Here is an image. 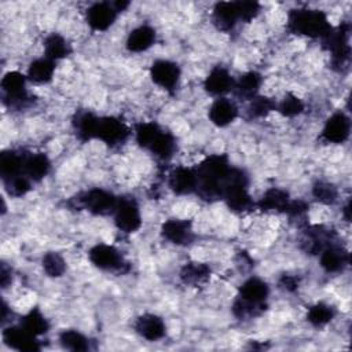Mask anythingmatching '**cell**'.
Returning <instances> with one entry per match:
<instances>
[{
    "label": "cell",
    "instance_id": "obj_15",
    "mask_svg": "<svg viewBox=\"0 0 352 352\" xmlns=\"http://www.w3.org/2000/svg\"><path fill=\"white\" fill-rule=\"evenodd\" d=\"M168 184L172 191L180 195L197 191L198 188L197 170L187 166H177L169 173Z\"/></svg>",
    "mask_w": 352,
    "mask_h": 352
},
{
    "label": "cell",
    "instance_id": "obj_20",
    "mask_svg": "<svg viewBox=\"0 0 352 352\" xmlns=\"http://www.w3.org/2000/svg\"><path fill=\"white\" fill-rule=\"evenodd\" d=\"M51 169V161L44 153H32L23 158V175L32 182H40Z\"/></svg>",
    "mask_w": 352,
    "mask_h": 352
},
{
    "label": "cell",
    "instance_id": "obj_2",
    "mask_svg": "<svg viewBox=\"0 0 352 352\" xmlns=\"http://www.w3.org/2000/svg\"><path fill=\"white\" fill-rule=\"evenodd\" d=\"M116 227L124 234L136 232L142 227L140 208L132 198H121L113 212Z\"/></svg>",
    "mask_w": 352,
    "mask_h": 352
},
{
    "label": "cell",
    "instance_id": "obj_21",
    "mask_svg": "<svg viewBox=\"0 0 352 352\" xmlns=\"http://www.w3.org/2000/svg\"><path fill=\"white\" fill-rule=\"evenodd\" d=\"M43 50H44V56L54 62H58L69 56V54L72 52V47L69 41L60 33L47 34L43 41Z\"/></svg>",
    "mask_w": 352,
    "mask_h": 352
},
{
    "label": "cell",
    "instance_id": "obj_30",
    "mask_svg": "<svg viewBox=\"0 0 352 352\" xmlns=\"http://www.w3.org/2000/svg\"><path fill=\"white\" fill-rule=\"evenodd\" d=\"M304 109H305V104H304L302 99H300L294 94H287L275 106V110H278L283 117H289V118L302 114Z\"/></svg>",
    "mask_w": 352,
    "mask_h": 352
},
{
    "label": "cell",
    "instance_id": "obj_5",
    "mask_svg": "<svg viewBox=\"0 0 352 352\" xmlns=\"http://www.w3.org/2000/svg\"><path fill=\"white\" fill-rule=\"evenodd\" d=\"M180 66L170 59H157L150 67L151 81L166 91H173L180 80Z\"/></svg>",
    "mask_w": 352,
    "mask_h": 352
},
{
    "label": "cell",
    "instance_id": "obj_24",
    "mask_svg": "<svg viewBox=\"0 0 352 352\" xmlns=\"http://www.w3.org/2000/svg\"><path fill=\"white\" fill-rule=\"evenodd\" d=\"M23 154L16 151H3L0 155V173L4 180L23 175Z\"/></svg>",
    "mask_w": 352,
    "mask_h": 352
},
{
    "label": "cell",
    "instance_id": "obj_6",
    "mask_svg": "<svg viewBox=\"0 0 352 352\" xmlns=\"http://www.w3.org/2000/svg\"><path fill=\"white\" fill-rule=\"evenodd\" d=\"M80 199L82 206L94 214L113 213L118 204L114 194L104 188H91L85 191Z\"/></svg>",
    "mask_w": 352,
    "mask_h": 352
},
{
    "label": "cell",
    "instance_id": "obj_16",
    "mask_svg": "<svg viewBox=\"0 0 352 352\" xmlns=\"http://www.w3.org/2000/svg\"><path fill=\"white\" fill-rule=\"evenodd\" d=\"M155 38H157V33L154 28H151L150 25H139L128 33L125 47L128 51L135 54L146 52L154 45Z\"/></svg>",
    "mask_w": 352,
    "mask_h": 352
},
{
    "label": "cell",
    "instance_id": "obj_29",
    "mask_svg": "<svg viewBox=\"0 0 352 352\" xmlns=\"http://www.w3.org/2000/svg\"><path fill=\"white\" fill-rule=\"evenodd\" d=\"M44 272L51 278H59L66 272V260L56 252H48L41 258Z\"/></svg>",
    "mask_w": 352,
    "mask_h": 352
},
{
    "label": "cell",
    "instance_id": "obj_25",
    "mask_svg": "<svg viewBox=\"0 0 352 352\" xmlns=\"http://www.w3.org/2000/svg\"><path fill=\"white\" fill-rule=\"evenodd\" d=\"M26 331H29L30 334H33L34 337H40L43 334H45L50 329V323L48 319L44 316V314L38 309V308H33L30 309L22 319L19 323Z\"/></svg>",
    "mask_w": 352,
    "mask_h": 352
},
{
    "label": "cell",
    "instance_id": "obj_10",
    "mask_svg": "<svg viewBox=\"0 0 352 352\" xmlns=\"http://www.w3.org/2000/svg\"><path fill=\"white\" fill-rule=\"evenodd\" d=\"M129 135V129L125 126L122 121L116 117H100L98 129H96V139L102 140L109 146L120 144L126 140Z\"/></svg>",
    "mask_w": 352,
    "mask_h": 352
},
{
    "label": "cell",
    "instance_id": "obj_28",
    "mask_svg": "<svg viewBox=\"0 0 352 352\" xmlns=\"http://www.w3.org/2000/svg\"><path fill=\"white\" fill-rule=\"evenodd\" d=\"M312 195L322 205H333L338 201L340 192L333 183L327 180H318L312 186Z\"/></svg>",
    "mask_w": 352,
    "mask_h": 352
},
{
    "label": "cell",
    "instance_id": "obj_26",
    "mask_svg": "<svg viewBox=\"0 0 352 352\" xmlns=\"http://www.w3.org/2000/svg\"><path fill=\"white\" fill-rule=\"evenodd\" d=\"M336 316V309L327 302H315L307 311V320L314 327H323L329 324Z\"/></svg>",
    "mask_w": 352,
    "mask_h": 352
},
{
    "label": "cell",
    "instance_id": "obj_14",
    "mask_svg": "<svg viewBox=\"0 0 352 352\" xmlns=\"http://www.w3.org/2000/svg\"><path fill=\"white\" fill-rule=\"evenodd\" d=\"M3 342L16 351H36L40 349L37 337L26 331L21 324L8 326L3 330Z\"/></svg>",
    "mask_w": 352,
    "mask_h": 352
},
{
    "label": "cell",
    "instance_id": "obj_7",
    "mask_svg": "<svg viewBox=\"0 0 352 352\" xmlns=\"http://www.w3.org/2000/svg\"><path fill=\"white\" fill-rule=\"evenodd\" d=\"M351 132L349 117L344 111L333 113L322 128V138L331 144H342L348 140Z\"/></svg>",
    "mask_w": 352,
    "mask_h": 352
},
{
    "label": "cell",
    "instance_id": "obj_32",
    "mask_svg": "<svg viewBox=\"0 0 352 352\" xmlns=\"http://www.w3.org/2000/svg\"><path fill=\"white\" fill-rule=\"evenodd\" d=\"M6 188L10 195L12 197H22L32 188V180L25 175H18L12 179L4 180Z\"/></svg>",
    "mask_w": 352,
    "mask_h": 352
},
{
    "label": "cell",
    "instance_id": "obj_1",
    "mask_svg": "<svg viewBox=\"0 0 352 352\" xmlns=\"http://www.w3.org/2000/svg\"><path fill=\"white\" fill-rule=\"evenodd\" d=\"M289 26L296 34L318 38L331 33L327 15L319 10H296L289 16Z\"/></svg>",
    "mask_w": 352,
    "mask_h": 352
},
{
    "label": "cell",
    "instance_id": "obj_12",
    "mask_svg": "<svg viewBox=\"0 0 352 352\" xmlns=\"http://www.w3.org/2000/svg\"><path fill=\"white\" fill-rule=\"evenodd\" d=\"M135 331L147 341H160L166 334L165 320L155 314H143L135 319Z\"/></svg>",
    "mask_w": 352,
    "mask_h": 352
},
{
    "label": "cell",
    "instance_id": "obj_27",
    "mask_svg": "<svg viewBox=\"0 0 352 352\" xmlns=\"http://www.w3.org/2000/svg\"><path fill=\"white\" fill-rule=\"evenodd\" d=\"M59 344L70 351H87L89 349V340L81 331L76 329L63 330L59 334Z\"/></svg>",
    "mask_w": 352,
    "mask_h": 352
},
{
    "label": "cell",
    "instance_id": "obj_3",
    "mask_svg": "<svg viewBox=\"0 0 352 352\" xmlns=\"http://www.w3.org/2000/svg\"><path fill=\"white\" fill-rule=\"evenodd\" d=\"M28 81L26 74L16 70H10L1 77L0 87L10 106H25L29 99Z\"/></svg>",
    "mask_w": 352,
    "mask_h": 352
},
{
    "label": "cell",
    "instance_id": "obj_17",
    "mask_svg": "<svg viewBox=\"0 0 352 352\" xmlns=\"http://www.w3.org/2000/svg\"><path fill=\"white\" fill-rule=\"evenodd\" d=\"M212 19L213 23L217 26L220 30H232L239 18V10H238V1H221L214 4L212 10Z\"/></svg>",
    "mask_w": 352,
    "mask_h": 352
},
{
    "label": "cell",
    "instance_id": "obj_31",
    "mask_svg": "<svg viewBox=\"0 0 352 352\" xmlns=\"http://www.w3.org/2000/svg\"><path fill=\"white\" fill-rule=\"evenodd\" d=\"M210 274V268L204 263H190L183 267L180 278L186 283H201Z\"/></svg>",
    "mask_w": 352,
    "mask_h": 352
},
{
    "label": "cell",
    "instance_id": "obj_22",
    "mask_svg": "<svg viewBox=\"0 0 352 352\" xmlns=\"http://www.w3.org/2000/svg\"><path fill=\"white\" fill-rule=\"evenodd\" d=\"M290 202L289 194L278 187H271L264 191L263 197L258 199L257 206L264 212H283Z\"/></svg>",
    "mask_w": 352,
    "mask_h": 352
},
{
    "label": "cell",
    "instance_id": "obj_13",
    "mask_svg": "<svg viewBox=\"0 0 352 352\" xmlns=\"http://www.w3.org/2000/svg\"><path fill=\"white\" fill-rule=\"evenodd\" d=\"M161 235L169 243L186 246L192 241V227L188 220L169 219L161 227Z\"/></svg>",
    "mask_w": 352,
    "mask_h": 352
},
{
    "label": "cell",
    "instance_id": "obj_8",
    "mask_svg": "<svg viewBox=\"0 0 352 352\" xmlns=\"http://www.w3.org/2000/svg\"><path fill=\"white\" fill-rule=\"evenodd\" d=\"M118 16L113 3H94L85 11V19L89 28L95 32H104L116 22Z\"/></svg>",
    "mask_w": 352,
    "mask_h": 352
},
{
    "label": "cell",
    "instance_id": "obj_19",
    "mask_svg": "<svg viewBox=\"0 0 352 352\" xmlns=\"http://www.w3.org/2000/svg\"><path fill=\"white\" fill-rule=\"evenodd\" d=\"M319 264L327 274H337L348 265V253L334 245H327L319 252Z\"/></svg>",
    "mask_w": 352,
    "mask_h": 352
},
{
    "label": "cell",
    "instance_id": "obj_11",
    "mask_svg": "<svg viewBox=\"0 0 352 352\" xmlns=\"http://www.w3.org/2000/svg\"><path fill=\"white\" fill-rule=\"evenodd\" d=\"M238 111L239 109L232 99L221 96L214 98V100L209 106L208 117L213 125L224 128L235 121V118L238 117Z\"/></svg>",
    "mask_w": 352,
    "mask_h": 352
},
{
    "label": "cell",
    "instance_id": "obj_9",
    "mask_svg": "<svg viewBox=\"0 0 352 352\" xmlns=\"http://www.w3.org/2000/svg\"><path fill=\"white\" fill-rule=\"evenodd\" d=\"M234 84L235 78L228 69L224 66H214L204 80V89L214 98H221L234 89Z\"/></svg>",
    "mask_w": 352,
    "mask_h": 352
},
{
    "label": "cell",
    "instance_id": "obj_4",
    "mask_svg": "<svg viewBox=\"0 0 352 352\" xmlns=\"http://www.w3.org/2000/svg\"><path fill=\"white\" fill-rule=\"evenodd\" d=\"M88 257L92 265L107 272L121 271L125 265L121 252L116 246L107 243H98L92 246L88 252Z\"/></svg>",
    "mask_w": 352,
    "mask_h": 352
},
{
    "label": "cell",
    "instance_id": "obj_23",
    "mask_svg": "<svg viewBox=\"0 0 352 352\" xmlns=\"http://www.w3.org/2000/svg\"><path fill=\"white\" fill-rule=\"evenodd\" d=\"M263 84V77L257 72H246L238 80H235L234 91L245 99L254 98Z\"/></svg>",
    "mask_w": 352,
    "mask_h": 352
},
{
    "label": "cell",
    "instance_id": "obj_18",
    "mask_svg": "<svg viewBox=\"0 0 352 352\" xmlns=\"http://www.w3.org/2000/svg\"><path fill=\"white\" fill-rule=\"evenodd\" d=\"M55 69V62L43 55L41 58H36L29 63L26 77L30 82L44 85L54 80Z\"/></svg>",
    "mask_w": 352,
    "mask_h": 352
}]
</instances>
